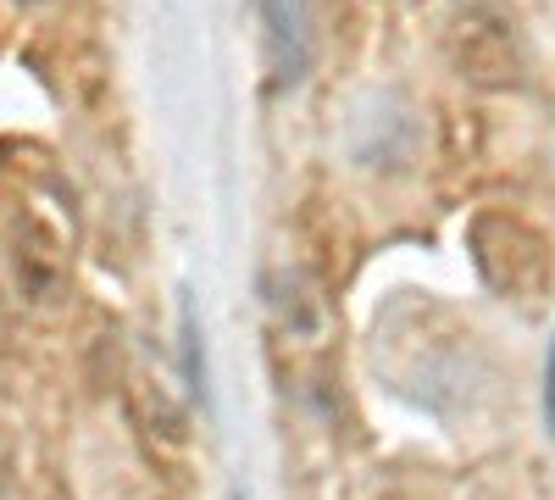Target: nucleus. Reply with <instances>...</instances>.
<instances>
[{
    "label": "nucleus",
    "instance_id": "f257e3e1",
    "mask_svg": "<svg viewBox=\"0 0 555 500\" xmlns=\"http://www.w3.org/2000/svg\"><path fill=\"white\" fill-rule=\"evenodd\" d=\"M473 256H478V272L500 295H539L550 284L544 234L512 211H483L473 222Z\"/></svg>",
    "mask_w": 555,
    "mask_h": 500
},
{
    "label": "nucleus",
    "instance_id": "f03ea898",
    "mask_svg": "<svg viewBox=\"0 0 555 500\" xmlns=\"http://www.w3.org/2000/svg\"><path fill=\"white\" fill-rule=\"evenodd\" d=\"M450 44H455L461 73L478 78V84H512L517 67H522L517 62V44H512V28L494 23V17H478V12H467V17L455 23Z\"/></svg>",
    "mask_w": 555,
    "mask_h": 500
},
{
    "label": "nucleus",
    "instance_id": "7ed1b4c3",
    "mask_svg": "<svg viewBox=\"0 0 555 500\" xmlns=\"http://www.w3.org/2000/svg\"><path fill=\"white\" fill-rule=\"evenodd\" d=\"M267 12V51L278 67V84H300L311 73V12L306 0H261Z\"/></svg>",
    "mask_w": 555,
    "mask_h": 500
},
{
    "label": "nucleus",
    "instance_id": "20e7f679",
    "mask_svg": "<svg viewBox=\"0 0 555 500\" xmlns=\"http://www.w3.org/2000/svg\"><path fill=\"white\" fill-rule=\"evenodd\" d=\"M544 423L555 434V345H550V361H544Z\"/></svg>",
    "mask_w": 555,
    "mask_h": 500
},
{
    "label": "nucleus",
    "instance_id": "39448f33",
    "mask_svg": "<svg viewBox=\"0 0 555 500\" xmlns=\"http://www.w3.org/2000/svg\"><path fill=\"white\" fill-rule=\"evenodd\" d=\"M0 350H7V311H0Z\"/></svg>",
    "mask_w": 555,
    "mask_h": 500
}]
</instances>
